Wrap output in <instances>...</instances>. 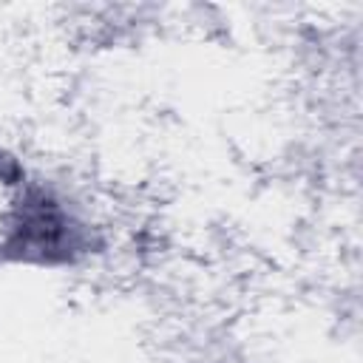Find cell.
Returning a JSON list of instances; mask_svg holds the SVG:
<instances>
[{
    "label": "cell",
    "instance_id": "obj_1",
    "mask_svg": "<svg viewBox=\"0 0 363 363\" xmlns=\"http://www.w3.org/2000/svg\"><path fill=\"white\" fill-rule=\"evenodd\" d=\"M91 247V227L43 184H26L0 224V261L62 267L88 255Z\"/></svg>",
    "mask_w": 363,
    "mask_h": 363
}]
</instances>
